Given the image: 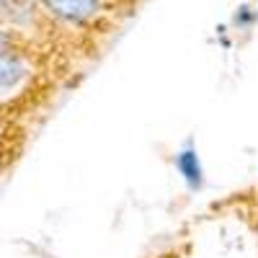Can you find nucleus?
<instances>
[{
	"instance_id": "nucleus-1",
	"label": "nucleus",
	"mask_w": 258,
	"mask_h": 258,
	"mask_svg": "<svg viewBox=\"0 0 258 258\" xmlns=\"http://www.w3.org/2000/svg\"><path fill=\"white\" fill-rule=\"evenodd\" d=\"M41 3H44L47 11H52L57 18L73 21V24L93 18L101 8V0H41Z\"/></svg>"
},
{
	"instance_id": "nucleus-2",
	"label": "nucleus",
	"mask_w": 258,
	"mask_h": 258,
	"mask_svg": "<svg viewBox=\"0 0 258 258\" xmlns=\"http://www.w3.org/2000/svg\"><path fill=\"white\" fill-rule=\"evenodd\" d=\"M24 75H26V68L21 64L18 57L0 52V91H11Z\"/></svg>"
},
{
	"instance_id": "nucleus-3",
	"label": "nucleus",
	"mask_w": 258,
	"mask_h": 258,
	"mask_svg": "<svg viewBox=\"0 0 258 258\" xmlns=\"http://www.w3.org/2000/svg\"><path fill=\"white\" fill-rule=\"evenodd\" d=\"M176 168L181 170V176L188 181V186L197 188L202 183V165H199V158L194 150H183V153H178L176 158Z\"/></svg>"
},
{
	"instance_id": "nucleus-4",
	"label": "nucleus",
	"mask_w": 258,
	"mask_h": 258,
	"mask_svg": "<svg viewBox=\"0 0 258 258\" xmlns=\"http://www.w3.org/2000/svg\"><path fill=\"white\" fill-rule=\"evenodd\" d=\"M255 21V13L248 8V6H243L238 13H235V26H240V29H245V26H250Z\"/></svg>"
},
{
	"instance_id": "nucleus-5",
	"label": "nucleus",
	"mask_w": 258,
	"mask_h": 258,
	"mask_svg": "<svg viewBox=\"0 0 258 258\" xmlns=\"http://www.w3.org/2000/svg\"><path fill=\"white\" fill-rule=\"evenodd\" d=\"M0 52H6V36L0 34Z\"/></svg>"
}]
</instances>
